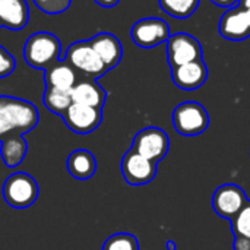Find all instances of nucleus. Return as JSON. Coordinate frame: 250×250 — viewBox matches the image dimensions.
Returning <instances> with one entry per match:
<instances>
[{"label": "nucleus", "instance_id": "1", "mask_svg": "<svg viewBox=\"0 0 250 250\" xmlns=\"http://www.w3.org/2000/svg\"><path fill=\"white\" fill-rule=\"evenodd\" d=\"M38 108L22 98L0 95V142L10 135H25L37 127Z\"/></svg>", "mask_w": 250, "mask_h": 250}, {"label": "nucleus", "instance_id": "2", "mask_svg": "<svg viewBox=\"0 0 250 250\" xmlns=\"http://www.w3.org/2000/svg\"><path fill=\"white\" fill-rule=\"evenodd\" d=\"M62 42L51 32H35L32 34L23 47L25 62L35 69H47L60 59Z\"/></svg>", "mask_w": 250, "mask_h": 250}, {"label": "nucleus", "instance_id": "3", "mask_svg": "<svg viewBox=\"0 0 250 250\" xmlns=\"http://www.w3.org/2000/svg\"><path fill=\"white\" fill-rule=\"evenodd\" d=\"M40 188L35 179L26 173H13L3 185V198L6 204L16 209H25L35 204Z\"/></svg>", "mask_w": 250, "mask_h": 250}, {"label": "nucleus", "instance_id": "4", "mask_svg": "<svg viewBox=\"0 0 250 250\" xmlns=\"http://www.w3.org/2000/svg\"><path fill=\"white\" fill-rule=\"evenodd\" d=\"M173 125L176 132L183 136H198L208 129L209 114L202 104L186 101L174 108Z\"/></svg>", "mask_w": 250, "mask_h": 250}, {"label": "nucleus", "instance_id": "5", "mask_svg": "<svg viewBox=\"0 0 250 250\" xmlns=\"http://www.w3.org/2000/svg\"><path fill=\"white\" fill-rule=\"evenodd\" d=\"M75 70H79L83 75L100 78L108 72L107 66L98 57L95 50L92 48L89 40L88 41H76L70 44L66 50L64 59Z\"/></svg>", "mask_w": 250, "mask_h": 250}, {"label": "nucleus", "instance_id": "6", "mask_svg": "<svg viewBox=\"0 0 250 250\" xmlns=\"http://www.w3.org/2000/svg\"><path fill=\"white\" fill-rule=\"evenodd\" d=\"M132 149L158 164L166 158L170 149V139L160 127H145L135 135Z\"/></svg>", "mask_w": 250, "mask_h": 250}, {"label": "nucleus", "instance_id": "7", "mask_svg": "<svg viewBox=\"0 0 250 250\" xmlns=\"http://www.w3.org/2000/svg\"><path fill=\"white\" fill-rule=\"evenodd\" d=\"M167 42V60L173 67L201 60L204 57L201 42L188 32H177L168 37Z\"/></svg>", "mask_w": 250, "mask_h": 250}, {"label": "nucleus", "instance_id": "8", "mask_svg": "<svg viewBox=\"0 0 250 250\" xmlns=\"http://www.w3.org/2000/svg\"><path fill=\"white\" fill-rule=\"evenodd\" d=\"M170 35V26L161 18H144L130 29L133 42L141 48H154L166 42Z\"/></svg>", "mask_w": 250, "mask_h": 250}, {"label": "nucleus", "instance_id": "9", "mask_svg": "<svg viewBox=\"0 0 250 250\" xmlns=\"http://www.w3.org/2000/svg\"><path fill=\"white\" fill-rule=\"evenodd\" d=\"M157 163L142 157L132 148L123 155L122 174L127 185L144 186L151 183L157 176Z\"/></svg>", "mask_w": 250, "mask_h": 250}, {"label": "nucleus", "instance_id": "10", "mask_svg": "<svg viewBox=\"0 0 250 250\" xmlns=\"http://www.w3.org/2000/svg\"><path fill=\"white\" fill-rule=\"evenodd\" d=\"M62 117L72 132L78 135H86L94 132L101 125L103 108L72 103Z\"/></svg>", "mask_w": 250, "mask_h": 250}, {"label": "nucleus", "instance_id": "11", "mask_svg": "<svg viewBox=\"0 0 250 250\" xmlns=\"http://www.w3.org/2000/svg\"><path fill=\"white\" fill-rule=\"evenodd\" d=\"M246 192L237 186V185H223L220 186L212 196V208L215 214L224 220H231L236 214L240 212V209L248 202Z\"/></svg>", "mask_w": 250, "mask_h": 250}, {"label": "nucleus", "instance_id": "12", "mask_svg": "<svg viewBox=\"0 0 250 250\" xmlns=\"http://www.w3.org/2000/svg\"><path fill=\"white\" fill-rule=\"evenodd\" d=\"M220 34L226 40L243 41L250 37V18L246 9L240 6L229 7L220 21Z\"/></svg>", "mask_w": 250, "mask_h": 250}, {"label": "nucleus", "instance_id": "13", "mask_svg": "<svg viewBox=\"0 0 250 250\" xmlns=\"http://www.w3.org/2000/svg\"><path fill=\"white\" fill-rule=\"evenodd\" d=\"M173 82L186 91H193L201 88L208 79V66L204 59L190 62L171 69Z\"/></svg>", "mask_w": 250, "mask_h": 250}, {"label": "nucleus", "instance_id": "14", "mask_svg": "<svg viewBox=\"0 0 250 250\" xmlns=\"http://www.w3.org/2000/svg\"><path fill=\"white\" fill-rule=\"evenodd\" d=\"M89 42L108 70L120 63L123 57V47L116 35L110 32H100L94 38H91Z\"/></svg>", "mask_w": 250, "mask_h": 250}, {"label": "nucleus", "instance_id": "15", "mask_svg": "<svg viewBox=\"0 0 250 250\" xmlns=\"http://www.w3.org/2000/svg\"><path fill=\"white\" fill-rule=\"evenodd\" d=\"M29 7L26 0H0V23L12 31L28 25Z\"/></svg>", "mask_w": 250, "mask_h": 250}, {"label": "nucleus", "instance_id": "16", "mask_svg": "<svg viewBox=\"0 0 250 250\" xmlns=\"http://www.w3.org/2000/svg\"><path fill=\"white\" fill-rule=\"evenodd\" d=\"M76 72L75 69L64 60L56 62L47 69H44V83L50 88H57L62 91H72L76 85Z\"/></svg>", "mask_w": 250, "mask_h": 250}, {"label": "nucleus", "instance_id": "17", "mask_svg": "<svg viewBox=\"0 0 250 250\" xmlns=\"http://www.w3.org/2000/svg\"><path fill=\"white\" fill-rule=\"evenodd\" d=\"M73 103L103 108L107 101V91L103 89L95 81H81L70 91Z\"/></svg>", "mask_w": 250, "mask_h": 250}, {"label": "nucleus", "instance_id": "18", "mask_svg": "<svg viewBox=\"0 0 250 250\" xmlns=\"http://www.w3.org/2000/svg\"><path fill=\"white\" fill-rule=\"evenodd\" d=\"M66 168L76 180H88L97 171V160L88 149H75L67 157Z\"/></svg>", "mask_w": 250, "mask_h": 250}, {"label": "nucleus", "instance_id": "19", "mask_svg": "<svg viewBox=\"0 0 250 250\" xmlns=\"http://www.w3.org/2000/svg\"><path fill=\"white\" fill-rule=\"evenodd\" d=\"M0 144H1L0 154L6 167L15 168L25 160L26 152H28V144L23 135H18V133L10 135L4 138Z\"/></svg>", "mask_w": 250, "mask_h": 250}, {"label": "nucleus", "instance_id": "20", "mask_svg": "<svg viewBox=\"0 0 250 250\" xmlns=\"http://www.w3.org/2000/svg\"><path fill=\"white\" fill-rule=\"evenodd\" d=\"M231 231L234 234V250H250V201L231 220Z\"/></svg>", "mask_w": 250, "mask_h": 250}, {"label": "nucleus", "instance_id": "21", "mask_svg": "<svg viewBox=\"0 0 250 250\" xmlns=\"http://www.w3.org/2000/svg\"><path fill=\"white\" fill-rule=\"evenodd\" d=\"M42 103L47 110H50L54 114H63L69 105L73 103L70 91H62L57 88H50L45 86L44 94H42Z\"/></svg>", "mask_w": 250, "mask_h": 250}, {"label": "nucleus", "instance_id": "22", "mask_svg": "<svg viewBox=\"0 0 250 250\" xmlns=\"http://www.w3.org/2000/svg\"><path fill=\"white\" fill-rule=\"evenodd\" d=\"M158 3L167 15L177 19H186L196 12L201 0H158Z\"/></svg>", "mask_w": 250, "mask_h": 250}, {"label": "nucleus", "instance_id": "23", "mask_svg": "<svg viewBox=\"0 0 250 250\" xmlns=\"http://www.w3.org/2000/svg\"><path fill=\"white\" fill-rule=\"evenodd\" d=\"M101 250H139V242L130 233H116L104 242Z\"/></svg>", "mask_w": 250, "mask_h": 250}, {"label": "nucleus", "instance_id": "24", "mask_svg": "<svg viewBox=\"0 0 250 250\" xmlns=\"http://www.w3.org/2000/svg\"><path fill=\"white\" fill-rule=\"evenodd\" d=\"M32 1L41 12L47 15H60L66 12L72 4V0H32Z\"/></svg>", "mask_w": 250, "mask_h": 250}, {"label": "nucleus", "instance_id": "25", "mask_svg": "<svg viewBox=\"0 0 250 250\" xmlns=\"http://www.w3.org/2000/svg\"><path fill=\"white\" fill-rule=\"evenodd\" d=\"M16 67V60L15 57L0 45V78H6L15 72Z\"/></svg>", "mask_w": 250, "mask_h": 250}, {"label": "nucleus", "instance_id": "26", "mask_svg": "<svg viewBox=\"0 0 250 250\" xmlns=\"http://www.w3.org/2000/svg\"><path fill=\"white\" fill-rule=\"evenodd\" d=\"M214 4H217V6H221V7H233V6H236L237 3H239V0H211Z\"/></svg>", "mask_w": 250, "mask_h": 250}, {"label": "nucleus", "instance_id": "27", "mask_svg": "<svg viewBox=\"0 0 250 250\" xmlns=\"http://www.w3.org/2000/svg\"><path fill=\"white\" fill-rule=\"evenodd\" d=\"M97 4H100V6H103V7H113V6H116L120 0H94Z\"/></svg>", "mask_w": 250, "mask_h": 250}, {"label": "nucleus", "instance_id": "28", "mask_svg": "<svg viewBox=\"0 0 250 250\" xmlns=\"http://www.w3.org/2000/svg\"><path fill=\"white\" fill-rule=\"evenodd\" d=\"M237 6H240L243 9H250V0H239Z\"/></svg>", "mask_w": 250, "mask_h": 250}, {"label": "nucleus", "instance_id": "29", "mask_svg": "<svg viewBox=\"0 0 250 250\" xmlns=\"http://www.w3.org/2000/svg\"><path fill=\"white\" fill-rule=\"evenodd\" d=\"M166 249H167V250H177V246H176V243H174L173 240H167V243H166Z\"/></svg>", "mask_w": 250, "mask_h": 250}, {"label": "nucleus", "instance_id": "30", "mask_svg": "<svg viewBox=\"0 0 250 250\" xmlns=\"http://www.w3.org/2000/svg\"><path fill=\"white\" fill-rule=\"evenodd\" d=\"M0 26H1V23H0Z\"/></svg>", "mask_w": 250, "mask_h": 250}]
</instances>
